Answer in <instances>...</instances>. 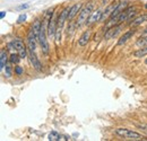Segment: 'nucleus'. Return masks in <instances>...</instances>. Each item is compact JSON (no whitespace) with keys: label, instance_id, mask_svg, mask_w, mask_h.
Instances as JSON below:
<instances>
[{"label":"nucleus","instance_id":"9d476101","mask_svg":"<svg viewBox=\"0 0 147 141\" xmlns=\"http://www.w3.org/2000/svg\"><path fill=\"white\" fill-rule=\"evenodd\" d=\"M82 3H75L70 7V10H69V14H68V20L71 21L74 18L78 15V13H80V8H82Z\"/></svg>","mask_w":147,"mask_h":141},{"label":"nucleus","instance_id":"ddd939ff","mask_svg":"<svg viewBox=\"0 0 147 141\" xmlns=\"http://www.w3.org/2000/svg\"><path fill=\"white\" fill-rule=\"evenodd\" d=\"M117 5H118V2H114V1H113L111 5H109V6L105 8V10L103 11V15H102V19H101V20H104L105 18L110 17L112 11H113V9L117 7Z\"/></svg>","mask_w":147,"mask_h":141},{"label":"nucleus","instance_id":"a211bd4d","mask_svg":"<svg viewBox=\"0 0 147 141\" xmlns=\"http://www.w3.org/2000/svg\"><path fill=\"white\" fill-rule=\"evenodd\" d=\"M136 45H137V46H140V48H143V46H146V45H147V35L140 36V37L137 40V42H136Z\"/></svg>","mask_w":147,"mask_h":141},{"label":"nucleus","instance_id":"4468645a","mask_svg":"<svg viewBox=\"0 0 147 141\" xmlns=\"http://www.w3.org/2000/svg\"><path fill=\"white\" fill-rule=\"evenodd\" d=\"M41 28H42V23H41V20H40V19H35V21L33 23L31 30L33 31V33H34V35H35V37H36L37 40H38V36H40Z\"/></svg>","mask_w":147,"mask_h":141},{"label":"nucleus","instance_id":"6ab92c4d","mask_svg":"<svg viewBox=\"0 0 147 141\" xmlns=\"http://www.w3.org/2000/svg\"><path fill=\"white\" fill-rule=\"evenodd\" d=\"M20 59H22V58L19 56L18 53H17V54H16V53H11L10 56H9V62L13 63V64H17Z\"/></svg>","mask_w":147,"mask_h":141},{"label":"nucleus","instance_id":"f3484780","mask_svg":"<svg viewBox=\"0 0 147 141\" xmlns=\"http://www.w3.org/2000/svg\"><path fill=\"white\" fill-rule=\"evenodd\" d=\"M145 55H147V45L140 48L136 52H134V56H136V58H144Z\"/></svg>","mask_w":147,"mask_h":141},{"label":"nucleus","instance_id":"f257e3e1","mask_svg":"<svg viewBox=\"0 0 147 141\" xmlns=\"http://www.w3.org/2000/svg\"><path fill=\"white\" fill-rule=\"evenodd\" d=\"M93 8H94V3L93 2H88L79 13L78 15V19H77V23H76V26H82L84 24H86L88 17L91 16V14L93 13Z\"/></svg>","mask_w":147,"mask_h":141},{"label":"nucleus","instance_id":"5701e85b","mask_svg":"<svg viewBox=\"0 0 147 141\" xmlns=\"http://www.w3.org/2000/svg\"><path fill=\"white\" fill-rule=\"evenodd\" d=\"M25 20H26V15H25V14H22L18 17V19H17V23H18V24H22V23H24Z\"/></svg>","mask_w":147,"mask_h":141},{"label":"nucleus","instance_id":"20e7f679","mask_svg":"<svg viewBox=\"0 0 147 141\" xmlns=\"http://www.w3.org/2000/svg\"><path fill=\"white\" fill-rule=\"evenodd\" d=\"M14 45H15V49L17 50L19 56L22 59H25L26 58V54H27V49L25 46V44L23 43V41H20L19 38H16L14 41Z\"/></svg>","mask_w":147,"mask_h":141},{"label":"nucleus","instance_id":"1a4fd4ad","mask_svg":"<svg viewBox=\"0 0 147 141\" xmlns=\"http://www.w3.org/2000/svg\"><path fill=\"white\" fill-rule=\"evenodd\" d=\"M30 61L32 63V66L34 67V69L37 71H42V63L40 62V60L37 59L36 54H35V51H31L30 50Z\"/></svg>","mask_w":147,"mask_h":141},{"label":"nucleus","instance_id":"7ed1b4c3","mask_svg":"<svg viewBox=\"0 0 147 141\" xmlns=\"http://www.w3.org/2000/svg\"><path fill=\"white\" fill-rule=\"evenodd\" d=\"M47 32L45 31V24L42 23V28H41V32H40V36H38V43L41 45V49L43 53L48 54L49 53V43H48V40H47Z\"/></svg>","mask_w":147,"mask_h":141},{"label":"nucleus","instance_id":"bb28decb","mask_svg":"<svg viewBox=\"0 0 147 141\" xmlns=\"http://www.w3.org/2000/svg\"><path fill=\"white\" fill-rule=\"evenodd\" d=\"M145 63H146V64H147V58H146V59H145Z\"/></svg>","mask_w":147,"mask_h":141},{"label":"nucleus","instance_id":"412c9836","mask_svg":"<svg viewBox=\"0 0 147 141\" xmlns=\"http://www.w3.org/2000/svg\"><path fill=\"white\" fill-rule=\"evenodd\" d=\"M5 76L7 77V78H10L11 77V68H10V66L9 64H6V67H5Z\"/></svg>","mask_w":147,"mask_h":141},{"label":"nucleus","instance_id":"f03ea898","mask_svg":"<svg viewBox=\"0 0 147 141\" xmlns=\"http://www.w3.org/2000/svg\"><path fill=\"white\" fill-rule=\"evenodd\" d=\"M115 133L122 138H126V139H132V140H138V139H143L142 138V134L136 132V131H132V130H129V129H125V128H120V129H117L115 130Z\"/></svg>","mask_w":147,"mask_h":141},{"label":"nucleus","instance_id":"a878e982","mask_svg":"<svg viewBox=\"0 0 147 141\" xmlns=\"http://www.w3.org/2000/svg\"><path fill=\"white\" fill-rule=\"evenodd\" d=\"M143 35H147V28H146V30H144V32H143Z\"/></svg>","mask_w":147,"mask_h":141},{"label":"nucleus","instance_id":"393cba45","mask_svg":"<svg viewBox=\"0 0 147 141\" xmlns=\"http://www.w3.org/2000/svg\"><path fill=\"white\" fill-rule=\"evenodd\" d=\"M5 15H6V11H1V13H0V18H3Z\"/></svg>","mask_w":147,"mask_h":141},{"label":"nucleus","instance_id":"39448f33","mask_svg":"<svg viewBox=\"0 0 147 141\" xmlns=\"http://www.w3.org/2000/svg\"><path fill=\"white\" fill-rule=\"evenodd\" d=\"M122 28H123V26H122L121 24H118V25L112 26V27H110V28L107 31V33H105V35H104V38H105V40H109V38H112V37H115V36L120 33V31H121Z\"/></svg>","mask_w":147,"mask_h":141},{"label":"nucleus","instance_id":"aec40b11","mask_svg":"<svg viewBox=\"0 0 147 141\" xmlns=\"http://www.w3.org/2000/svg\"><path fill=\"white\" fill-rule=\"evenodd\" d=\"M61 139V136L57 131H51L49 133V140L50 141H59Z\"/></svg>","mask_w":147,"mask_h":141},{"label":"nucleus","instance_id":"9b49d317","mask_svg":"<svg viewBox=\"0 0 147 141\" xmlns=\"http://www.w3.org/2000/svg\"><path fill=\"white\" fill-rule=\"evenodd\" d=\"M134 34H135V30H130V31H128V32H126L123 35L120 37V40L118 41V45H120V46H121V45L126 44L129 40L134 36Z\"/></svg>","mask_w":147,"mask_h":141},{"label":"nucleus","instance_id":"4be33fe9","mask_svg":"<svg viewBox=\"0 0 147 141\" xmlns=\"http://www.w3.org/2000/svg\"><path fill=\"white\" fill-rule=\"evenodd\" d=\"M23 72H24V70H23V68H22L20 66L15 67V73H16L17 76H22V75H23Z\"/></svg>","mask_w":147,"mask_h":141},{"label":"nucleus","instance_id":"dca6fc26","mask_svg":"<svg viewBox=\"0 0 147 141\" xmlns=\"http://www.w3.org/2000/svg\"><path fill=\"white\" fill-rule=\"evenodd\" d=\"M145 21H147V15H142V16H139V17L135 18V19L130 23V26H132V27H137V26L142 25V24L145 23Z\"/></svg>","mask_w":147,"mask_h":141},{"label":"nucleus","instance_id":"b1692460","mask_svg":"<svg viewBox=\"0 0 147 141\" xmlns=\"http://www.w3.org/2000/svg\"><path fill=\"white\" fill-rule=\"evenodd\" d=\"M19 9H24V8H28V5H22L18 7Z\"/></svg>","mask_w":147,"mask_h":141},{"label":"nucleus","instance_id":"2eb2a0df","mask_svg":"<svg viewBox=\"0 0 147 141\" xmlns=\"http://www.w3.org/2000/svg\"><path fill=\"white\" fill-rule=\"evenodd\" d=\"M7 60H9L8 54L6 50H1V54H0V69L3 70L6 64H7Z\"/></svg>","mask_w":147,"mask_h":141},{"label":"nucleus","instance_id":"6e6552de","mask_svg":"<svg viewBox=\"0 0 147 141\" xmlns=\"http://www.w3.org/2000/svg\"><path fill=\"white\" fill-rule=\"evenodd\" d=\"M47 31H48V36L49 37L55 36V32H57V20H55L53 14H52L51 18L49 19V25L47 27Z\"/></svg>","mask_w":147,"mask_h":141},{"label":"nucleus","instance_id":"0eeeda50","mask_svg":"<svg viewBox=\"0 0 147 141\" xmlns=\"http://www.w3.org/2000/svg\"><path fill=\"white\" fill-rule=\"evenodd\" d=\"M126 8H128V1H120V2H118L117 7L113 9V11H112V14H111L110 18L117 17V16L120 15Z\"/></svg>","mask_w":147,"mask_h":141},{"label":"nucleus","instance_id":"423d86ee","mask_svg":"<svg viewBox=\"0 0 147 141\" xmlns=\"http://www.w3.org/2000/svg\"><path fill=\"white\" fill-rule=\"evenodd\" d=\"M102 15H103V11H102L101 9H96V10H94L92 14H91V16L88 17L87 21H86V24H87V25H93V24L100 21V20L102 19Z\"/></svg>","mask_w":147,"mask_h":141},{"label":"nucleus","instance_id":"f8f14e48","mask_svg":"<svg viewBox=\"0 0 147 141\" xmlns=\"http://www.w3.org/2000/svg\"><path fill=\"white\" fill-rule=\"evenodd\" d=\"M90 38H91V32L90 31H86V32H84L82 36L79 37V40H78V45L79 46H85V45H87V43L90 42Z\"/></svg>","mask_w":147,"mask_h":141}]
</instances>
